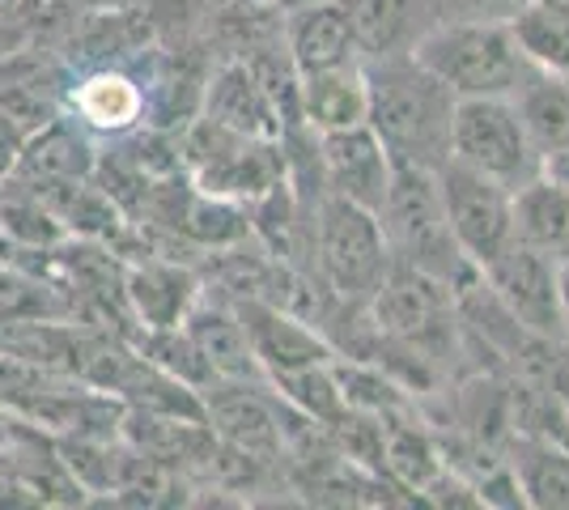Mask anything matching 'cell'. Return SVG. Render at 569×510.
I'll return each instance as SVG.
<instances>
[{
	"mask_svg": "<svg viewBox=\"0 0 569 510\" xmlns=\"http://www.w3.org/2000/svg\"><path fill=\"white\" fill-rule=\"evenodd\" d=\"M548 4H552V9H561V13L569 18V0H548Z\"/></svg>",
	"mask_w": 569,
	"mask_h": 510,
	"instance_id": "e575fe53",
	"label": "cell"
},
{
	"mask_svg": "<svg viewBox=\"0 0 569 510\" xmlns=\"http://www.w3.org/2000/svg\"><path fill=\"white\" fill-rule=\"evenodd\" d=\"M379 421H382V477L391 486L408 489L412 498H421L429 489V481L447 468L438 438L421 426L417 409L379 417Z\"/></svg>",
	"mask_w": 569,
	"mask_h": 510,
	"instance_id": "ffe728a7",
	"label": "cell"
},
{
	"mask_svg": "<svg viewBox=\"0 0 569 510\" xmlns=\"http://www.w3.org/2000/svg\"><path fill=\"white\" fill-rule=\"evenodd\" d=\"M22 146H26V132L13 120H9L4 111H0V179H9V174H13Z\"/></svg>",
	"mask_w": 569,
	"mask_h": 510,
	"instance_id": "f1b7e54d",
	"label": "cell"
},
{
	"mask_svg": "<svg viewBox=\"0 0 569 510\" xmlns=\"http://www.w3.org/2000/svg\"><path fill=\"white\" fill-rule=\"evenodd\" d=\"M302 123L310 132H340L366 123V69L361 56L336 69L302 73Z\"/></svg>",
	"mask_w": 569,
	"mask_h": 510,
	"instance_id": "44dd1931",
	"label": "cell"
},
{
	"mask_svg": "<svg viewBox=\"0 0 569 510\" xmlns=\"http://www.w3.org/2000/svg\"><path fill=\"white\" fill-rule=\"evenodd\" d=\"M281 39L298 73H319L357 60V43L340 0H315L281 13Z\"/></svg>",
	"mask_w": 569,
	"mask_h": 510,
	"instance_id": "2e32d148",
	"label": "cell"
},
{
	"mask_svg": "<svg viewBox=\"0 0 569 510\" xmlns=\"http://www.w3.org/2000/svg\"><path fill=\"white\" fill-rule=\"evenodd\" d=\"M506 26L531 69L569 77V18L561 9H552L548 0H527Z\"/></svg>",
	"mask_w": 569,
	"mask_h": 510,
	"instance_id": "d4e9b609",
	"label": "cell"
},
{
	"mask_svg": "<svg viewBox=\"0 0 569 510\" xmlns=\"http://www.w3.org/2000/svg\"><path fill=\"white\" fill-rule=\"evenodd\" d=\"M64 116H72L94 141H119L144 123V81L128 64L81 69L72 73Z\"/></svg>",
	"mask_w": 569,
	"mask_h": 510,
	"instance_id": "8fae6325",
	"label": "cell"
},
{
	"mask_svg": "<svg viewBox=\"0 0 569 510\" xmlns=\"http://www.w3.org/2000/svg\"><path fill=\"white\" fill-rule=\"evenodd\" d=\"M382 239L391 247V260L408 268H421L429 277L447 281L451 290L468 286L480 268L459 251L447 213H442V196H438V179L433 170L400 167L391 170V188L379 204Z\"/></svg>",
	"mask_w": 569,
	"mask_h": 510,
	"instance_id": "7a4b0ae2",
	"label": "cell"
},
{
	"mask_svg": "<svg viewBox=\"0 0 569 510\" xmlns=\"http://www.w3.org/2000/svg\"><path fill=\"white\" fill-rule=\"evenodd\" d=\"M272 4H277V9H298V4H315V0H272Z\"/></svg>",
	"mask_w": 569,
	"mask_h": 510,
	"instance_id": "836d02e7",
	"label": "cell"
},
{
	"mask_svg": "<svg viewBox=\"0 0 569 510\" xmlns=\"http://www.w3.org/2000/svg\"><path fill=\"white\" fill-rule=\"evenodd\" d=\"M510 468L522 507L569 510V447L548 438H510Z\"/></svg>",
	"mask_w": 569,
	"mask_h": 510,
	"instance_id": "cb8c5ba5",
	"label": "cell"
},
{
	"mask_svg": "<svg viewBox=\"0 0 569 510\" xmlns=\"http://www.w3.org/2000/svg\"><path fill=\"white\" fill-rule=\"evenodd\" d=\"M13 4H18V0H0V13H9V9H13Z\"/></svg>",
	"mask_w": 569,
	"mask_h": 510,
	"instance_id": "d590c367",
	"label": "cell"
},
{
	"mask_svg": "<svg viewBox=\"0 0 569 510\" xmlns=\"http://www.w3.org/2000/svg\"><path fill=\"white\" fill-rule=\"evenodd\" d=\"M319 162H323V183L332 196H345L361 209L379 213L382 196L391 188V153L370 132V123L340 128V132H319Z\"/></svg>",
	"mask_w": 569,
	"mask_h": 510,
	"instance_id": "4fadbf2b",
	"label": "cell"
},
{
	"mask_svg": "<svg viewBox=\"0 0 569 510\" xmlns=\"http://www.w3.org/2000/svg\"><path fill=\"white\" fill-rule=\"evenodd\" d=\"M480 277L527 332H536L545 340H566L561 293H557V260H548L545 251L515 239L480 268Z\"/></svg>",
	"mask_w": 569,
	"mask_h": 510,
	"instance_id": "9c48e42d",
	"label": "cell"
},
{
	"mask_svg": "<svg viewBox=\"0 0 569 510\" xmlns=\"http://www.w3.org/2000/svg\"><path fill=\"white\" fill-rule=\"evenodd\" d=\"M366 123L400 167L438 170L451 158L455 94L412 51L361 60Z\"/></svg>",
	"mask_w": 569,
	"mask_h": 510,
	"instance_id": "6da1fadb",
	"label": "cell"
},
{
	"mask_svg": "<svg viewBox=\"0 0 569 510\" xmlns=\"http://www.w3.org/2000/svg\"><path fill=\"white\" fill-rule=\"evenodd\" d=\"M510 102H515L522 128H527V141L536 146L540 158L569 149V77L527 69Z\"/></svg>",
	"mask_w": 569,
	"mask_h": 510,
	"instance_id": "603a6c76",
	"label": "cell"
},
{
	"mask_svg": "<svg viewBox=\"0 0 569 510\" xmlns=\"http://www.w3.org/2000/svg\"><path fill=\"white\" fill-rule=\"evenodd\" d=\"M310 264L340 302H370L396 260L379 218L328 192L310 209Z\"/></svg>",
	"mask_w": 569,
	"mask_h": 510,
	"instance_id": "277c9868",
	"label": "cell"
},
{
	"mask_svg": "<svg viewBox=\"0 0 569 510\" xmlns=\"http://www.w3.org/2000/svg\"><path fill=\"white\" fill-rule=\"evenodd\" d=\"M527 0H433V22H510Z\"/></svg>",
	"mask_w": 569,
	"mask_h": 510,
	"instance_id": "83f0119b",
	"label": "cell"
},
{
	"mask_svg": "<svg viewBox=\"0 0 569 510\" xmlns=\"http://www.w3.org/2000/svg\"><path fill=\"white\" fill-rule=\"evenodd\" d=\"M451 158L510 192L540 174V153L527 141V128L506 94L455 98Z\"/></svg>",
	"mask_w": 569,
	"mask_h": 510,
	"instance_id": "8992f818",
	"label": "cell"
},
{
	"mask_svg": "<svg viewBox=\"0 0 569 510\" xmlns=\"http://www.w3.org/2000/svg\"><path fill=\"white\" fill-rule=\"evenodd\" d=\"M183 332L196 340V349L204 353V362L213 366L217 379H263L256 358H251L242 319H238L234 302L226 293L200 290V298L183 316Z\"/></svg>",
	"mask_w": 569,
	"mask_h": 510,
	"instance_id": "ac0fdd59",
	"label": "cell"
},
{
	"mask_svg": "<svg viewBox=\"0 0 569 510\" xmlns=\"http://www.w3.org/2000/svg\"><path fill=\"white\" fill-rule=\"evenodd\" d=\"M94 162V137L72 116H56L51 123L34 128L26 137L18 167H13L9 179H22V183H72V179H90Z\"/></svg>",
	"mask_w": 569,
	"mask_h": 510,
	"instance_id": "e0dca14e",
	"label": "cell"
},
{
	"mask_svg": "<svg viewBox=\"0 0 569 510\" xmlns=\"http://www.w3.org/2000/svg\"><path fill=\"white\" fill-rule=\"evenodd\" d=\"M200 116L204 120L230 128L238 137H251V141H281V120L272 111V102L263 98L260 81L251 77V69L226 56L217 60L213 73L204 77V98H200Z\"/></svg>",
	"mask_w": 569,
	"mask_h": 510,
	"instance_id": "9a60e30c",
	"label": "cell"
},
{
	"mask_svg": "<svg viewBox=\"0 0 569 510\" xmlns=\"http://www.w3.org/2000/svg\"><path fill=\"white\" fill-rule=\"evenodd\" d=\"M77 13H137L149 0H69Z\"/></svg>",
	"mask_w": 569,
	"mask_h": 510,
	"instance_id": "f546056e",
	"label": "cell"
},
{
	"mask_svg": "<svg viewBox=\"0 0 569 510\" xmlns=\"http://www.w3.org/2000/svg\"><path fill=\"white\" fill-rule=\"evenodd\" d=\"M438 196H442V213L451 226L459 251L485 268L501 247L515 243V218H510V188H501L493 179H485L480 170L463 167L447 158L433 170Z\"/></svg>",
	"mask_w": 569,
	"mask_h": 510,
	"instance_id": "52a82bcc",
	"label": "cell"
},
{
	"mask_svg": "<svg viewBox=\"0 0 569 510\" xmlns=\"http://www.w3.org/2000/svg\"><path fill=\"white\" fill-rule=\"evenodd\" d=\"M366 307H370V319L382 337L408 344L412 353H421L438 370L447 366V358H455V349L463 340L455 290L421 268L391 264V272L382 277V286Z\"/></svg>",
	"mask_w": 569,
	"mask_h": 510,
	"instance_id": "5b68a950",
	"label": "cell"
},
{
	"mask_svg": "<svg viewBox=\"0 0 569 510\" xmlns=\"http://www.w3.org/2000/svg\"><path fill=\"white\" fill-rule=\"evenodd\" d=\"M213 9H256V4H272V0H209Z\"/></svg>",
	"mask_w": 569,
	"mask_h": 510,
	"instance_id": "d6a6232c",
	"label": "cell"
},
{
	"mask_svg": "<svg viewBox=\"0 0 569 510\" xmlns=\"http://www.w3.org/2000/svg\"><path fill=\"white\" fill-rule=\"evenodd\" d=\"M263 383L277 391L293 413H302L307 421H315V426H328V421H336V417L349 409L332 362H315V366H302V370L268 374Z\"/></svg>",
	"mask_w": 569,
	"mask_h": 510,
	"instance_id": "484cf974",
	"label": "cell"
},
{
	"mask_svg": "<svg viewBox=\"0 0 569 510\" xmlns=\"http://www.w3.org/2000/svg\"><path fill=\"white\" fill-rule=\"evenodd\" d=\"M361 60L412 51L433 26V0H340Z\"/></svg>",
	"mask_w": 569,
	"mask_h": 510,
	"instance_id": "d6986e66",
	"label": "cell"
},
{
	"mask_svg": "<svg viewBox=\"0 0 569 510\" xmlns=\"http://www.w3.org/2000/svg\"><path fill=\"white\" fill-rule=\"evenodd\" d=\"M242 332L251 344V358L260 366V374H284V370H302L315 362H332V344L328 337L307 323V319L289 316L281 307L263 302V298H238L234 302Z\"/></svg>",
	"mask_w": 569,
	"mask_h": 510,
	"instance_id": "7c38bea8",
	"label": "cell"
},
{
	"mask_svg": "<svg viewBox=\"0 0 569 510\" xmlns=\"http://www.w3.org/2000/svg\"><path fill=\"white\" fill-rule=\"evenodd\" d=\"M557 293H561V319H566V340H569V260L557 264Z\"/></svg>",
	"mask_w": 569,
	"mask_h": 510,
	"instance_id": "1f68e13d",
	"label": "cell"
},
{
	"mask_svg": "<svg viewBox=\"0 0 569 510\" xmlns=\"http://www.w3.org/2000/svg\"><path fill=\"white\" fill-rule=\"evenodd\" d=\"M128 344H132L141 358H149L158 370H167L179 383H188L191 391H204L217 383L213 366L204 362V353H200L196 340L183 332V323H179V328H137V332L128 337Z\"/></svg>",
	"mask_w": 569,
	"mask_h": 510,
	"instance_id": "4316f807",
	"label": "cell"
},
{
	"mask_svg": "<svg viewBox=\"0 0 569 510\" xmlns=\"http://www.w3.org/2000/svg\"><path fill=\"white\" fill-rule=\"evenodd\" d=\"M69 86V60L43 43H22V48L0 56V111L22 128L26 137L56 116H64Z\"/></svg>",
	"mask_w": 569,
	"mask_h": 510,
	"instance_id": "30bf717a",
	"label": "cell"
},
{
	"mask_svg": "<svg viewBox=\"0 0 569 510\" xmlns=\"http://www.w3.org/2000/svg\"><path fill=\"white\" fill-rule=\"evenodd\" d=\"M540 174H545V179H552L557 188H569V149L545 153V158H540Z\"/></svg>",
	"mask_w": 569,
	"mask_h": 510,
	"instance_id": "4dcf8cb0",
	"label": "cell"
},
{
	"mask_svg": "<svg viewBox=\"0 0 569 510\" xmlns=\"http://www.w3.org/2000/svg\"><path fill=\"white\" fill-rule=\"evenodd\" d=\"M204 426L217 442L263 463H281L284 451V400L263 379H217L200 391Z\"/></svg>",
	"mask_w": 569,
	"mask_h": 510,
	"instance_id": "ba28073f",
	"label": "cell"
},
{
	"mask_svg": "<svg viewBox=\"0 0 569 510\" xmlns=\"http://www.w3.org/2000/svg\"><path fill=\"white\" fill-rule=\"evenodd\" d=\"M510 218H515V239L548 260H569V188H557L552 179L536 174L510 192Z\"/></svg>",
	"mask_w": 569,
	"mask_h": 510,
	"instance_id": "7402d4cb",
	"label": "cell"
},
{
	"mask_svg": "<svg viewBox=\"0 0 569 510\" xmlns=\"http://www.w3.org/2000/svg\"><path fill=\"white\" fill-rule=\"evenodd\" d=\"M412 56L455 98H510L531 69L506 22H433L417 39Z\"/></svg>",
	"mask_w": 569,
	"mask_h": 510,
	"instance_id": "3957f363",
	"label": "cell"
},
{
	"mask_svg": "<svg viewBox=\"0 0 569 510\" xmlns=\"http://www.w3.org/2000/svg\"><path fill=\"white\" fill-rule=\"evenodd\" d=\"M204 281L196 264L170 256H137L123 260V302L137 328H179Z\"/></svg>",
	"mask_w": 569,
	"mask_h": 510,
	"instance_id": "5bb4252c",
	"label": "cell"
}]
</instances>
